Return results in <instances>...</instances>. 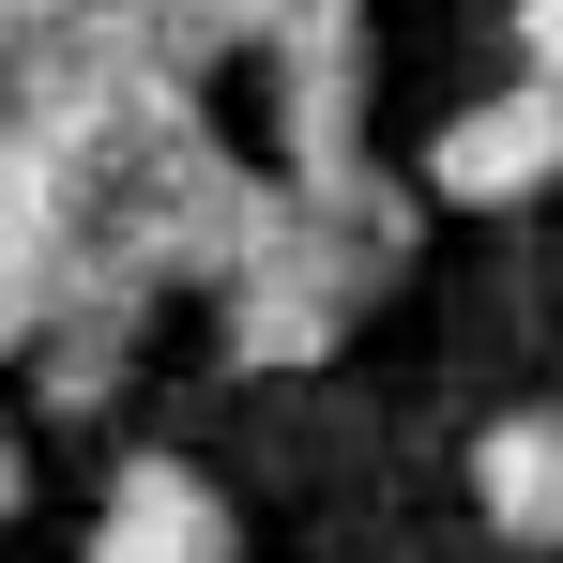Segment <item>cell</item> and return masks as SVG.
I'll return each mask as SVG.
<instances>
[{
    "instance_id": "obj_1",
    "label": "cell",
    "mask_w": 563,
    "mask_h": 563,
    "mask_svg": "<svg viewBox=\"0 0 563 563\" xmlns=\"http://www.w3.org/2000/svg\"><path fill=\"white\" fill-rule=\"evenodd\" d=\"M549 184H563V77H518V92L457 107V122L427 137V184L411 198H442V213H518V198H549Z\"/></svg>"
},
{
    "instance_id": "obj_5",
    "label": "cell",
    "mask_w": 563,
    "mask_h": 563,
    "mask_svg": "<svg viewBox=\"0 0 563 563\" xmlns=\"http://www.w3.org/2000/svg\"><path fill=\"white\" fill-rule=\"evenodd\" d=\"M0 351H31V305H15V289H0Z\"/></svg>"
},
{
    "instance_id": "obj_4",
    "label": "cell",
    "mask_w": 563,
    "mask_h": 563,
    "mask_svg": "<svg viewBox=\"0 0 563 563\" xmlns=\"http://www.w3.org/2000/svg\"><path fill=\"white\" fill-rule=\"evenodd\" d=\"M15 503H31V427L0 411V518H15Z\"/></svg>"
},
{
    "instance_id": "obj_2",
    "label": "cell",
    "mask_w": 563,
    "mask_h": 563,
    "mask_svg": "<svg viewBox=\"0 0 563 563\" xmlns=\"http://www.w3.org/2000/svg\"><path fill=\"white\" fill-rule=\"evenodd\" d=\"M92 563H244V503H229L198 457L137 442L122 487H107V518H92Z\"/></svg>"
},
{
    "instance_id": "obj_3",
    "label": "cell",
    "mask_w": 563,
    "mask_h": 563,
    "mask_svg": "<svg viewBox=\"0 0 563 563\" xmlns=\"http://www.w3.org/2000/svg\"><path fill=\"white\" fill-rule=\"evenodd\" d=\"M472 518L503 533V549H563V411H487L472 427Z\"/></svg>"
}]
</instances>
